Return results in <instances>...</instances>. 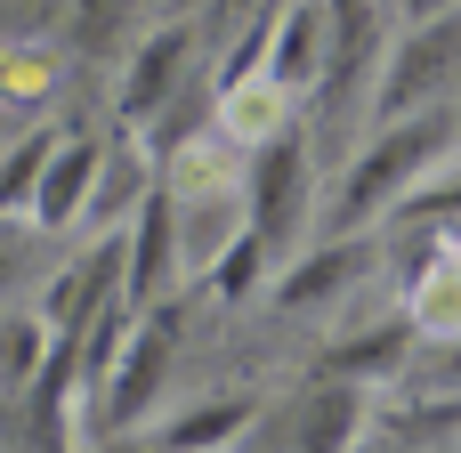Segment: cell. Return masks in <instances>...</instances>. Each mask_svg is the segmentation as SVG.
<instances>
[{"label":"cell","instance_id":"1","mask_svg":"<svg viewBox=\"0 0 461 453\" xmlns=\"http://www.w3.org/2000/svg\"><path fill=\"white\" fill-rule=\"evenodd\" d=\"M454 146H461L454 97H446V105H429V113L381 122V130H373V146L348 162V178H340V195H332V235H365L381 211H397L405 195H421Z\"/></svg>","mask_w":461,"mask_h":453},{"label":"cell","instance_id":"2","mask_svg":"<svg viewBox=\"0 0 461 453\" xmlns=\"http://www.w3.org/2000/svg\"><path fill=\"white\" fill-rule=\"evenodd\" d=\"M461 97V8L454 16H429V24H405L373 73V122H405V113H429Z\"/></svg>","mask_w":461,"mask_h":453},{"label":"cell","instance_id":"3","mask_svg":"<svg viewBox=\"0 0 461 453\" xmlns=\"http://www.w3.org/2000/svg\"><path fill=\"white\" fill-rule=\"evenodd\" d=\"M243 203H251V235L267 259H292L300 243V219H308V146L284 130L267 146H251V170H243Z\"/></svg>","mask_w":461,"mask_h":453},{"label":"cell","instance_id":"4","mask_svg":"<svg viewBox=\"0 0 461 453\" xmlns=\"http://www.w3.org/2000/svg\"><path fill=\"white\" fill-rule=\"evenodd\" d=\"M170 349H178L170 316H154V324H138V332L122 340V357H113V365H105V381L89 389V397H97V430H130V421H146V405L162 397Z\"/></svg>","mask_w":461,"mask_h":453},{"label":"cell","instance_id":"5","mask_svg":"<svg viewBox=\"0 0 461 453\" xmlns=\"http://www.w3.org/2000/svg\"><path fill=\"white\" fill-rule=\"evenodd\" d=\"M178 211H170V186L154 178V195L138 203V219L122 227V300L130 308H154L170 284H178Z\"/></svg>","mask_w":461,"mask_h":453},{"label":"cell","instance_id":"6","mask_svg":"<svg viewBox=\"0 0 461 453\" xmlns=\"http://www.w3.org/2000/svg\"><path fill=\"white\" fill-rule=\"evenodd\" d=\"M97 162H105L97 138H57L49 162H41V178H32L24 219L49 227V235H57V227H81V219H89V195H97Z\"/></svg>","mask_w":461,"mask_h":453},{"label":"cell","instance_id":"7","mask_svg":"<svg viewBox=\"0 0 461 453\" xmlns=\"http://www.w3.org/2000/svg\"><path fill=\"white\" fill-rule=\"evenodd\" d=\"M324 32H332V8L324 0H284V8H267V73L300 97V89H316L324 81Z\"/></svg>","mask_w":461,"mask_h":453},{"label":"cell","instance_id":"8","mask_svg":"<svg viewBox=\"0 0 461 453\" xmlns=\"http://www.w3.org/2000/svg\"><path fill=\"white\" fill-rule=\"evenodd\" d=\"M211 113H219V138H235V146H267V138H284L292 122V89L267 73V65H251V73H235V81H219L211 89Z\"/></svg>","mask_w":461,"mask_h":453},{"label":"cell","instance_id":"9","mask_svg":"<svg viewBox=\"0 0 461 453\" xmlns=\"http://www.w3.org/2000/svg\"><path fill=\"white\" fill-rule=\"evenodd\" d=\"M186 57H194V24H154L146 49L130 57V73H122V113L130 122L162 113L178 97V81H186Z\"/></svg>","mask_w":461,"mask_h":453},{"label":"cell","instance_id":"10","mask_svg":"<svg viewBox=\"0 0 461 453\" xmlns=\"http://www.w3.org/2000/svg\"><path fill=\"white\" fill-rule=\"evenodd\" d=\"M357 421H365V389L348 373L340 381H316L292 405V453H348L357 446Z\"/></svg>","mask_w":461,"mask_h":453},{"label":"cell","instance_id":"11","mask_svg":"<svg viewBox=\"0 0 461 453\" xmlns=\"http://www.w3.org/2000/svg\"><path fill=\"white\" fill-rule=\"evenodd\" d=\"M154 162H146V146L138 138H122V146H105V162H97V195H89V219L81 227H97V235H122L130 219H138V203L154 195Z\"/></svg>","mask_w":461,"mask_h":453},{"label":"cell","instance_id":"12","mask_svg":"<svg viewBox=\"0 0 461 453\" xmlns=\"http://www.w3.org/2000/svg\"><path fill=\"white\" fill-rule=\"evenodd\" d=\"M357 276H365V243H357V235H332V243H316L308 259H284L276 308H324V300H340Z\"/></svg>","mask_w":461,"mask_h":453},{"label":"cell","instance_id":"13","mask_svg":"<svg viewBox=\"0 0 461 453\" xmlns=\"http://www.w3.org/2000/svg\"><path fill=\"white\" fill-rule=\"evenodd\" d=\"M405 316H413L421 332H461V219L438 235L429 267L413 276V300H405Z\"/></svg>","mask_w":461,"mask_h":453},{"label":"cell","instance_id":"14","mask_svg":"<svg viewBox=\"0 0 461 453\" xmlns=\"http://www.w3.org/2000/svg\"><path fill=\"white\" fill-rule=\"evenodd\" d=\"M251 397H219V405H194V413H178L170 430H162V446L170 453H219V446H235L243 430H251Z\"/></svg>","mask_w":461,"mask_h":453},{"label":"cell","instance_id":"15","mask_svg":"<svg viewBox=\"0 0 461 453\" xmlns=\"http://www.w3.org/2000/svg\"><path fill=\"white\" fill-rule=\"evenodd\" d=\"M49 357H57L49 316H0V389H32Z\"/></svg>","mask_w":461,"mask_h":453},{"label":"cell","instance_id":"16","mask_svg":"<svg viewBox=\"0 0 461 453\" xmlns=\"http://www.w3.org/2000/svg\"><path fill=\"white\" fill-rule=\"evenodd\" d=\"M49 89H57V57L32 41H8L0 49V105H41Z\"/></svg>","mask_w":461,"mask_h":453},{"label":"cell","instance_id":"17","mask_svg":"<svg viewBox=\"0 0 461 453\" xmlns=\"http://www.w3.org/2000/svg\"><path fill=\"white\" fill-rule=\"evenodd\" d=\"M49 146H57V138H49V130H32V138H24V146L0 162V211H24V203H32V178H41Z\"/></svg>","mask_w":461,"mask_h":453},{"label":"cell","instance_id":"18","mask_svg":"<svg viewBox=\"0 0 461 453\" xmlns=\"http://www.w3.org/2000/svg\"><path fill=\"white\" fill-rule=\"evenodd\" d=\"M397 211H405V219H461V170H438V178H429L421 195H405Z\"/></svg>","mask_w":461,"mask_h":453},{"label":"cell","instance_id":"19","mask_svg":"<svg viewBox=\"0 0 461 453\" xmlns=\"http://www.w3.org/2000/svg\"><path fill=\"white\" fill-rule=\"evenodd\" d=\"M397 8V24H429V16H454L461 0H389Z\"/></svg>","mask_w":461,"mask_h":453},{"label":"cell","instance_id":"20","mask_svg":"<svg viewBox=\"0 0 461 453\" xmlns=\"http://www.w3.org/2000/svg\"><path fill=\"white\" fill-rule=\"evenodd\" d=\"M267 8H276V0H211L219 24H251V16H267Z\"/></svg>","mask_w":461,"mask_h":453},{"label":"cell","instance_id":"21","mask_svg":"<svg viewBox=\"0 0 461 453\" xmlns=\"http://www.w3.org/2000/svg\"><path fill=\"white\" fill-rule=\"evenodd\" d=\"M454 122H461V97H454Z\"/></svg>","mask_w":461,"mask_h":453}]
</instances>
